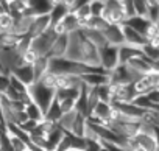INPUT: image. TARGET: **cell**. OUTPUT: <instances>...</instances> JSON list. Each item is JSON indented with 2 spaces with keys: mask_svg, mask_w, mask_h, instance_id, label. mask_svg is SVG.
Listing matches in <instances>:
<instances>
[{
  "mask_svg": "<svg viewBox=\"0 0 159 151\" xmlns=\"http://www.w3.org/2000/svg\"><path fill=\"white\" fill-rule=\"evenodd\" d=\"M78 48H80L78 62H81L84 65H89V67H98L100 65L98 48L95 45H92L89 41H86L81 31H78Z\"/></svg>",
  "mask_w": 159,
  "mask_h": 151,
  "instance_id": "6da1fadb",
  "label": "cell"
},
{
  "mask_svg": "<svg viewBox=\"0 0 159 151\" xmlns=\"http://www.w3.org/2000/svg\"><path fill=\"white\" fill-rule=\"evenodd\" d=\"M28 94H30L33 103H36L44 111V114L47 112V109L50 108V104L55 101V91L45 87L41 83H34L33 86H30L28 87Z\"/></svg>",
  "mask_w": 159,
  "mask_h": 151,
  "instance_id": "7a4b0ae2",
  "label": "cell"
},
{
  "mask_svg": "<svg viewBox=\"0 0 159 151\" xmlns=\"http://www.w3.org/2000/svg\"><path fill=\"white\" fill-rule=\"evenodd\" d=\"M100 55V65L106 72H112L120 65V58H119V47L106 44L105 47L98 48Z\"/></svg>",
  "mask_w": 159,
  "mask_h": 151,
  "instance_id": "3957f363",
  "label": "cell"
},
{
  "mask_svg": "<svg viewBox=\"0 0 159 151\" xmlns=\"http://www.w3.org/2000/svg\"><path fill=\"white\" fill-rule=\"evenodd\" d=\"M102 17L109 25H123L125 16L122 11V2H119V0H108V2H105V11Z\"/></svg>",
  "mask_w": 159,
  "mask_h": 151,
  "instance_id": "277c9868",
  "label": "cell"
},
{
  "mask_svg": "<svg viewBox=\"0 0 159 151\" xmlns=\"http://www.w3.org/2000/svg\"><path fill=\"white\" fill-rule=\"evenodd\" d=\"M56 38H58V34L53 31V28H50L45 34L31 39V50L36 51L39 56H48V53L52 50V45H53Z\"/></svg>",
  "mask_w": 159,
  "mask_h": 151,
  "instance_id": "5b68a950",
  "label": "cell"
},
{
  "mask_svg": "<svg viewBox=\"0 0 159 151\" xmlns=\"http://www.w3.org/2000/svg\"><path fill=\"white\" fill-rule=\"evenodd\" d=\"M136 83L134 73L123 64H120L116 70L109 72V84H131Z\"/></svg>",
  "mask_w": 159,
  "mask_h": 151,
  "instance_id": "8992f818",
  "label": "cell"
},
{
  "mask_svg": "<svg viewBox=\"0 0 159 151\" xmlns=\"http://www.w3.org/2000/svg\"><path fill=\"white\" fill-rule=\"evenodd\" d=\"M69 45H70V36L69 34H59L52 45L48 58H66L67 51H69Z\"/></svg>",
  "mask_w": 159,
  "mask_h": 151,
  "instance_id": "52a82bcc",
  "label": "cell"
},
{
  "mask_svg": "<svg viewBox=\"0 0 159 151\" xmlns=\"http://www.w3.org/2000/svg\"><path fill=\"white\" fill-rule=\"evenodd\" d=\"M69 14L70 13H69V8H67V0H55L53 10L48 14L50 16V22H52V28L59 25Z\"/></svg>",
  "mask_w": 159,
  "mask_h": 151,
  "instance_id": "ba28073f",
  "label": "cell"
},
{
  "mask_svg": "<svg viewBox=\"0 0 159 151\" xmlns=\"http://www.w3.org/2000/svg\"><path fill=\"white\" fill-rule=\"evenodd\" d=\"M55 0H28V10L34 17L48 16L53 10Z\"/></svg>",
  "mask_w": 159,
  "mask_h": 151,
  "instance_id": "9c48e42d",
  "label": "cell"
},
{
  "mask_svg": "<svg viewBox=\"0 0 159 151\" xmlns=\"http://www.w3.org/2000/svg\"><path fill=\"white\" fill-rule=\"evenodd\" d=\"M50 28H52L50 16H39V17H34V20H33V24H31V28H30L28 36H30L31 39L39 38V36L45 34Z\"/></svg>",
  "mask_w": 159,
  "mask_h": 151,
  "instance_id": "30bf717a",
  "label": "cell"
},
{
  "mask_svg": "<svg viewBox=\"0 0 159 151\" xmlns=\"http://www.w3.org/2000/svg\"><path fill=\"white\" fill-rule=\"evenodd\" d=\"M106 38V42L109 45L114 47H122L125 44V38H123V28L122 25H109L108 30L103 33Z\"/></svg>",
  "mask_w": 159,
  "mask_h": 151,
  "instance_id": "8fae6325",
  "label": "cell"
},
{
  "mask_svg": "<svg viewBox=\"0 0 159 151\" xmlns=\"http://www.w3.org/2000/svg\"><path fill=\"white\" fill-rule=\"evenodd\" d=\"M123 28V38H125V44L126 45H131V47H136V48H142L145 44H147V39L139 34L137 31H134L133 28H129L128 25H122Z\"/></svg>",
  "mask_w": 159,
  "mask_h": 151,
  "instance_id": "7c38bea8",
  "label": "cell"
},
{
  "mask_svg": "<svg viewBox=\"0 0 159 151\" xmlns=\"http://www.w3.org/2000/svg\"><path fill=\"white\" fill-rule=\"evenodd\" d=\"M11 73L14 75L17 80H20L27 87H30V86H33V84L36 83V80H34V72H33V67H31V65H19V67H16Z\"/></svg>",
  "mask_w": 159,
  "mask_h": 151,
  "instance_id": "4fadbf2b",
  "label": "cell"
},
{
  "mask_svg": "<svg viewBox=\"0 0 159 151\" xmlns=\"http://www.w3.org/2000/svg\"><path fill=\"white\" fill-rule=\"evenodd\" d=\"M140 56H143L142 48H136V47H131V45H126V44L119 47V58H120V64H123V65H126L129 61L140 58Z\"/></svg>",
  "mask_w": 159,
  "mask_h": 151,
  "instance_id": "5bb4252c",
  "label": "cell"
},
{
  "mask_svg": "<svg viewBox=\"0 0 159 151\" xmlns=\"http://www.w3.org/2000/svg\"><path fill=\"white\" fill-rule=\"evenodd\" d=\"M81 81L91 87V89H95V87H100L103 84H109V75H100V73H88V75H83L81 77Z\"/></svg>",
  "mask_w": 159,
  "mask_h": 151,
  "instance_id": "9a60e30c",
  "label": "cell"
},
{
  "mask_svg": "<svg viewBox=\"0 0 159 151\" xmlns=\"http://www.w3.org/2000/svg\"><path fill=\"white\" fill-rule=\"evenodd\" d=\"M123 25H128L129 28H133L134 31H137L139 34H142L143 38L147 36V31L151 25V22L147 19V17H139V16H134L131 19H128Z\"/></svg>",
  "mask_w": 159,
  "mask_h": 151,
  "instance_id": "2e32d148",
  "label": "cell"
},
{
  "mask_svg": "<svg viewBox=\"0 0 159 151\" xmlns=\"http://www.w3.org/2000/svg\"><path fill=\"white\" fill-rule=\"evenodd\" d=\"M66 137V131L59 126V125H56L48 134H47V143H48V151H56L58 149V146L61 145V142H62V139Z\"/></svg>",
  "mask_w": 159,
  "mask_h": 151,
  "instance_id": "e0dca14e",
  "label": "cell"
},
{
  "mask_svg": "<svg viewBox=\"0 0 159 151\" xmlns=\"http://www.w3.org/2000/svg\"><path fill=\"white\" fill-rule=\"evenodd\" d=\"M20 36L14 34V33H3L0 34V50L5 51H14L20 42Z\"/></svg>",
  "mask_w": 159,
  "mask_h": 151,
  "instance_id": "ac0fdd59",
  "label": "cell"
},
{
  "mask_svg": "<svg viewBox=\"0 0 159 151\" xmlns=\"http://www.w3.org/2000/svg\"><path fill=\"white\" fill-rule=\"evenodd\" d=\"M86 129H88V117L81 115V114H78L76 112V117L72 123V128H70V134L76 135V137H83L86 135Z\"/></svg>",
  "mask_w": 159,
  "mask_h": 151,
  "instance_id": "d6986e66",
  "label": "cell"
},
{
  "mask_svg": "<svg viewBox=\"0 0 159 151\" xmlns=\"http://www.w3.org/2000/svg\"><path fill=\"white\" fill-rule=\"evenodd\" d=\"M83 33V36H84V39L86 41H89L92 45H95L97 48H102V47H105L108 42H106V38H105V34L103 33H100V31H94V30H83L81 31Z\"/></svg>",
  "mask_w": 159,
  "mask_h": 151,
  "instance_id": "ffe728a7",
  "label": "cell"
},
{
  "mask_svg": "<svg viewBox=\"0 0 159 151\" xmlns=\"http://www.w3.org/2000/svg\"><path fill=\"white\" fill-rule=\"evenodd\" d=\"M33 72H34V80L36 83L42 80V77L48 72V56H39L38 61L33 64Z\"/></svg>",
  "mask_w": 159,
  "mask_h": 151,
  "instance_id": "44dd1931",
  "label": "cell"
},
{
  "mask_svg": "<svg viewBox=\"0 0 159 151\" xmlns=\"http://www.w3.org/2000/svg\"><path fill=\"white\" fill-rule=\"evenodd\" d=\"M25 114H27L28 120H33V122H38V123H41V122L45 118L44 111H42L36 103H33V101L25 106Z\"/></svg>",
  "mask_w": 159,
  "mask_h": 151,
  "instance_id": "7402d4cb",
  "label": "cell"
},
{
  "mask_svg": "<svg viewBox=\"0 0 159 151\" xmlns=\"http://www.w3.org/2000/svg\"><path fill=\"white\" fill-rule=\"evenodd\" d=\"M61 117H62V111H61V108H59V103L55 100V101L50 104V108L47 109V112H45V120H48V122L58 125L59 120H61Z\"/></svg>",
  "mask_w": 159,
  "mask_h": 151,
  "instance_id": "603a6c76",
  "label": "cell"
},
{
  "mask_svg": "<svg viewBox=\"0 0 159 151\" xmlns=\"http://www.w3.org/2000/svg\"><path fill=\"white\" fill-rule=\"evenodd\" d=\"M109 24L103 19V17H91L88 20V28L86 30H94V31H100V33H105L108 30Z\"/></svg>",
  "mask_w": 159,
  "mask_h": 151,
  "instance_id": "cb8c5ba5",
  "label": "cell"
},
{
  "mask_svg": "<svg viewBox=\"0 0 159 151\" xmlns=\"http://www.w3.org/2000/svg\"><path fill=\"white\" fill-rule=\"evenodd\" d=\"M142 53H143V56H145L148 61H151V62L159 61V45H154V44L147 42V44L142 47Z\"/></svg>",
  "mask_w": 159,
  "mask_h": 151,
  "instance_id": "d4e9b609",
  "label": "cell"
},
{
  "mask_svg": "<svg viewBox=\"0 0 159 151\" xmlns=\"http://www.w3.org/2000/svg\"><path fill=\"white\" fill-rule=\"evenodd\" d=\"M147 19L151 24H156L157 22V19H159V2H157V0H148Z\"/></svg>",
  "mask_w": 159,
  "mask_h": 151,
  "instance_id": "484cf974",
  "label": "cell"
},
{
  "mask_svg": "<svg viewBox=\"0 0 159 151\" xmlns=\"http://www.w3.org/2000/svg\"><path fill=\"white\" fill-rule=\"evenodd\" d=\"M75 117H76V111H72V112L62 114V117H61V120H59V123H58V125H59L66 132H69V131H70V128H72V123H73Z\"/></svg>",
  "mask_w": 159,
  "mask_h": 151,
  "instance_id": "4316f807",
  "label": "cell"
},
{
  "mask_svg": "<svg viewBox=\"0 0 159 151\" xmlns=\"http://www.w3.org/2000/svg\"><path fill=\"white\" fill-rule=\"evenodd\" d=\"M89 7H91V16L92 17H102L103 11H105V0H91Z\"/></svg>",
  "mask_w": 159,
  "mask_h": 151,
  "instance_id": "83f0119b",
  "label": "cell"
},
{
  "mask_svg": "<svg viewBox=\"0 0 159 151\" xmlns=\"http://www.w3.org/2000/svg\"><path fill=\"white\" fill-rule=\"evenodd\" d=\"M8 77H10V86H11V87H13V89H14L17 94L24 95V94H27V92H28V87H27V86H25V84H24L20 80H17L13 73H10Z\"/></svg>",
  "mask_w": 159,
  "mask_h": 151,
  "instance_id": "f1b7e54d",
  "label": "cell"
},
{
  "mask_svg": "<svg viewBox=\"0 0 159 151\" xmlns=\"http://www.w3.org/2000/svg\"><path fill=\"white\" fill-rule=\"evenodd\" d=\"M134 5V13L139 17H147V8H148V0H133Z\"/></svg>",
  "mask_w": 159,
  "mask_h": 151,
  "instance_id": "f546056e",
  "label": "cell"
},
{
  "mask_svg": "<svg viewBox=\"0 0 159 151\" xmlns=\"http://www.w3.org/2000/svg\"><path fill=\"white\" fill-rule=\"evenodd\" d=\"M133 104L137 106L139 109H143V111H150L151 109V103H150L147 95H136V98L133 100Z\"/></svg>",
  "mask_w": 159,
  "mask_h": 151,
  "instance_id": "4dcf8cb0",
  "label": "cell"
},
{
  "mask_svg": "<svg viewBox=\"0 0 159 151\" xmlns=\"http://www.w3.org/2000/svg\"><path fill=\"white\" fill-rule=\"evenodd\" d=\"M122 11H123V16H125V22H126L128 19H131V17L136 16L133 0H123V2H122Z\"/></svg>",
  "mask_w": 159,
  "mask_h": 151,
  "instance_id": "1f68e13d",
  "label": "cell"
},
{
  "mask_svg": "<svg viewBox=\"0 0 159 151\" xmlns=\"http://www.w3.org/2000/svg\"><path fill=\"white\" fill-rule=\"evenodd\" d=\"M80 20H88V19H91L92 16H91V7H89V0H86V3L78 10V13L75 14Z\"/></svg>",
  "mask_w": 159,
  "mask_h": 151,
  "instance_id": "d6a6232c",
  "label": "cell"
},
{
  "mask_svg": "<svg viewBox=\"0 0 159 151\" xmlns=\"http://www.w3.org/2000/svg\"><path fill=\"white\" fill-rule=\"evenodd\" d=\"M86 3V0H67V8H69V13L70 14H76L78 13V10L81 8L83 5Z\"/></svg>",
  "mask_w": 159,
  "mask_h": 151,
  "instance_id": "836d02e7",
  "label": "cell"
},
{
  "mask_svg": "<svg viewBox=\"0 0 159 151\" xmlns=\"http://www.w3.org/2000/svg\"><path fill=\"white\" fill-rule=\"evenodd\" d=\"M10 73H0V95H3L10 87Z\"/></svg>",
  "mask_w": 159,
  "mask_h": 151,
  "instance_id": "e575fe53",
  "label": "cell"
},
{
  "mask_svg": "<svg viewBox=\"0 0 159 151\" xmlns=\"http://www.w3.org/2000/svg\"><path fill=\"white\" fill-rule=\"evenodd\" d=\"M147 97H148V100H150L151 106H159V89H156V91L150 92Z\"/></svg>",
  "mask_w": 159,
  "mask_h": 151,
  "instance_id": "d590c367",
  "label": "cell"
},
{
  "mask_svg": "<svg viewBox=\"0 0 159 151\" xmlns=\"http://www.w3.org/2000/svg\"><path fill=\"white\" fill-rule=\"evenodd\" d=\"M151 70H153L154 73H159V61H156V62H151Z\"/></svg>",
  "mask_w": 159,
  "mask_h": 151,
  "instance_id": "8d00e7d4",
  "label": "cell"
},
{
  "mask_svg": "<svg viewBox=\"0 0 159 151\" xmlns=\"http://www.w3.org/2000/svg\"><path fill=\"white\" fill-rule=\"evenodd\" d=\"M154 139H156L157 146H159V128H154Z\"/></svg>",
  "mask_w": 159,
  "mask_h": 151,
  "instance_id": "74e56055",
  "label": "cell"
},
{
  "mask_svg": "<svg viewBox=\"0 0 159 151\" xmlns=\"http://www.w3.org/2000/svg\"><path fill=\"white\" fill-rule=\"evenodd\" d=\"M0 151H2V135H0Z\"/></svg>",
  "mask_w": 159,
  "mask_h": 151,
  "instance_id": "f35d334b",
  "label": "cell"
},
{
  "mask_svg": "<svg viewBox=\"0 0 159 151\" xmlns=\"http://www.w3.org/2000/svg\"><path fill=\"white\" fill-rule=\"evenodd\" d=\"M156 27H157V30H159V19H157V22H156Z\"/></svg>",
  "mask_w": 159,
  "mask_h": 151,
  "instance_id": "ab89813d",
  "label": "cell"
}]
</instances>
